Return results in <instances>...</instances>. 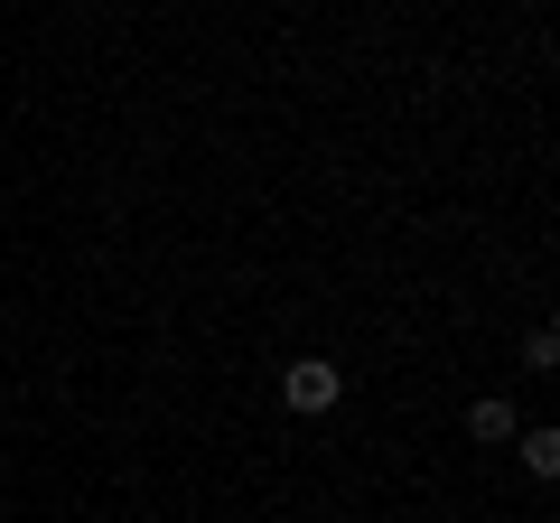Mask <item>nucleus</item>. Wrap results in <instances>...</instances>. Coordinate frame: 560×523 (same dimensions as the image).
Returning <instances> with one entry per match:
<instances>
[{
	"mask_svg": "<svg viewBox=\"0 0 560 523\" xmlns=\"http://www.w3.org/2000/svg\"><path fill=\"white\" fill-rule=\"evenodd\" d=\"M514 430H523V411L504 403V393H477V403H467V440L477 449H514Z\"/></svg>",
	"mask_w": 560,
	"mask_h": 523,
	"instance_id": "nucleus-2",
	"label": "nucleus"
},
{
	"mask_svg": "<svg viewBox=\"0 0 560 523\" xmlns=\"http://www.w3.org/2000/svg\"><path fill=\"white\" fill-rule=\"evenodd\" d=\"M523 364H533V374H551V364H560V337H551V327H533V337H523Z\"/></svg>",
	"mask_w": 560,
	"mask_h": 523,
	"instance_id": "nucleus-4",
	"label": "nucleus"
},
{
	"mask_svg": "<svg viewBox=\"0 0 560 523\" xmlns=\"http://www.w3.org/2000/svg\"><path fill=\"white\" fill-rule=\"evenodd\" d=\"M337 403H346V364H327V356H290V364H280V411L327 421Z\"/></svg>",
	"mask_w": 560,
	"mask_h": 523,
	"instance_id": "nucleus-1",
	"label": "nucleus"
},
{
	"mask_svg": "<svg viewBox=\"0 0 560 523\" xmlns=\"http://www.w3.org/2000/svg\"><path fill=\"white\" fill-rule=\"evenodd\" d=\"M514 458L533 477H560V430H514Z\"/></svg>",
	"mask_w": 560,
	"mask_h": 523,
	"instance_id": "nucleus-3",
	"label": "nucleus"
}]
</instances>
